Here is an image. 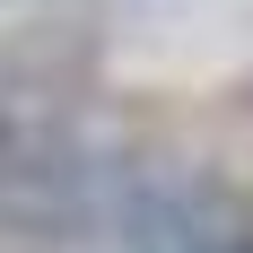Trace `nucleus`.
I'll list each match as a JSON object with an SVG mask.
<instances>
[{
    "label": "nucleus",
    "mask_w": 253,
    "mask_h": 253,
    "mask_svg": "<svg viewBox=\"0 0 253 253\" xmlns=\"http://www.w3.org/2000/svg\"><path fill=\"white\" fill-rule=\"evenodd\" d=\"M192 253H253V236H218V245H192Z\"/></svg>",
    "instance_id": "obj_1"
}]
</instances>
